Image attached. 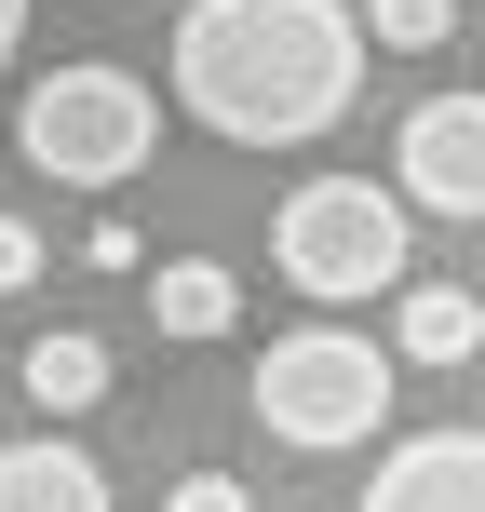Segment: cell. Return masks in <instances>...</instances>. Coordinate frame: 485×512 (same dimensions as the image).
<instances>
[{"label": "cell", "instance_id": "8", "mask_svg": "<svg viewBox=\"0 0 485 512\" xmlns=\"http://www.w3.org/2000/svg\"><path fill=\"white\" fill-rule=\"evenodd\" d=\"M0 512H108V472L68 432H27V445H0Z\"/></svg>", "mask_w": 485, "mask_h": 512}, {"label": "cell", "instance_id": "7", "mask_svg": "<svg viewBox=\"0 0 485 512\" xmlns=\"http://www.w3.org/2000/svg\"><path fill=\"white\" fill-rule=\"evenodd\" d=\"M0 391H27L41 418H81V405H108V337H81V324L27 337V351L0 364Z\"/></svg>", "mask_w": 485, "mask_h": 512}, {"label": "cell", "instance_id": "11", "mask_svg": "<svg viewBox=\"0 0 485 512\" xmlns=\"http://www.w3.org/2000/svg\"><path fill=\"white\" fill-rule=\"evenodd\" d=\"M351 27H364V41H378V54H432L445 27H459V0H364Z\"/></svg>", "mask_w": 485, "mask_h": 512}, {"label": "cell", "instance_id": "2", "mask_svg": "<svg viewBox=\"0 0 485 512\" xmlns=\"http://www.w3.org/2000/svg\"><path fill=\"white\" fill-rule=\"evenodd\" d=\"M162 135V95L135 68H108V54H68V68H41L14 95V149L41 162L54 189H122L135 162H149Z\"/></svg>", "mask_w": 485, "mask_h": 512}, {"label": "cell", "instance_id": "3", "mask_svg": "<svg viewBox=\"0 0 485 512\" xmlns=\"http://www.w3.org/2000/svg\"><path fill=\"white\" fill-rule=\"evenodd\" d=\"M391 418V351L351 324H297L256 351V432L270 445H310V459H337V445H378Z\"/></svg>", "mask_w": 485, "mask_h": 512}, {"label": "cell", "instance_id": "12", "mask_svg": "<svg viewBox=\"0 0 485 512\" xmlns=\"http://www.w3.org/2000/svg\"><path fill=\"white\" fill-rule=\"evenodd\" d=\"M14 283H41V230H27V216H0V297H14Z\"/></svg>", "mask_w": 485, "mask_h": 512}, {"label": "cell", "instance_id": "1", "mask_svg": "<svg viewBox=\"0 0 485 512\" xmlns=\"http://www.w3.org/2000/svg\"><path fill=\"white\" fill-rule=\"evenodd\" d=\"M176 108L230 149H310L364 95V27L351 0H189L176 14Z\"/></svg>", "mask_w": 485, "mask_h": 512}, {"label": "cell", "instance_id": "10", "mask_svg": "<svg viewBox=\"0 0 485 512\" xmlns=\"http://www.w3.org/2000/svg\"><path fill=\"white\" fill-rule=\"evenodd\" d=\"M391 351H405V364H472V297H459V283H391Z\"/></svg>", "mask_w": 485, "mask_h": 512}, {"label": "cell", "instance_id": "5", "mask_svg": "<svg viewBox=\"0 0 485 512\" xmlns=\"http://www.w3.org/2000/svg\"><path fill=\"white\" fill-rule=\"evenodd\" d=\"M391 203L405 216H485V108L472 95H418L405 135H391Z\"/></svg>", "mask_w": 485, "mask_h": 512}, {"label": "cell", "instance_id": "14", "mask_svg": "<svg viewBox=\"0 0 485 512\" xmlns=\"http://www.w3.org/2000/svg\"><path fill=\"white\" fill-rule=\"evenodd\" d=\"M14 41H27V0H0V68H14Z\"/></svg>", "mask_w": 485, "mask_h": 512}, {"label": "cell", "instance_id": "9", "mask_svg": "<svg viewBox=\"0 0 485 512\" xmlns=\"http://www.w3.org/2000/svg\"><path fill=\"white\" fill-rule=\"evenodd\" d=\"M149 324L189 337V351H216V337H243V283L216 270V256H162L149 270Z\"/></svg>", "mask_w": 485, "mask_h": 512}, {"label": "cell", "instance_id": "6", "mask_svg": "<svg viewBox=\"0 0 485 512\" xmlns=\"http://www.w3.org/2000/svg\"><path fill=\"white\" fill-rule=\"evenodd\" d=\"M364 512H485V432H405L364 486Z\"/></svg>", "mask_w": 485, "mask_h": 512}, {"label": "cell", "instance_id": "4", "mask_svg": "<svg viewBox=\"0 0 485 512\" xmlns=\"http://www.w3.org/2000/svg\"><path fill=\"white\" fill-rule=\"evenodd\" d=\"M270 270L297 283V297L351 310V297H391L405 283V203H391L378 176H297L270 216Z\"/></svg>", "mask_w": 485, "mask_h": 512}, {"label": "cell", "instance_id": "13", "mask_svg": "<svg viewBox=\"0 0 485 512\" xmlns=\"http://www.w3.org/2000/svg\"><path fill=\"white\" fill-rule=\"evenodd\" d=\"M162 512H256V499L230 486V472H189V486H176V499H162Z\"/></svg>", "mask_w": 485, "mask_h": 512}]
</instances>
